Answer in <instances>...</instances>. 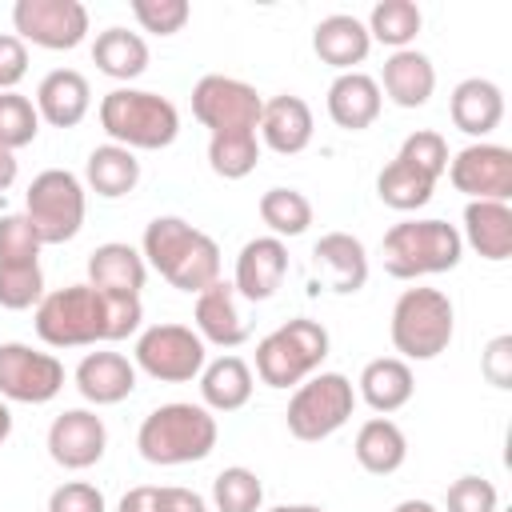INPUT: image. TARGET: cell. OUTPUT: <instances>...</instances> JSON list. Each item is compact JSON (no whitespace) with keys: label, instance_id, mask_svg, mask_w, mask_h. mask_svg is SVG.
<instances>
[{"label":"cell","instance_id":"cell-24","mask_svg":"<svg viewBox=\"0 0 512 512\" xmlns=\"http://www.w3.org/2000/svg\"><path fill=\"white\" fill-rule=\"evenodd\" d=\"M448 116H452V124H456L464 136L484 140V136L496 132L500 120H504V92H500V84H492V80H484V76L460 80V84L452 88Z\"/></svg>","mask_w":512,"mask_h":512},{"label":"cell","instance_id":"cell-43","mask_svg":"<svg viewBox=\"0 0 512 512\" xmlns=\"http://www.w3.org/2000/svg\"><path fill=\"white\" fill-rule=\"evenodd\" d=\"M496 504H500L496 484L484 476H472V472L452 480L444 492V512H496Z\"/></svg>","mask_w":512,"mask_h":512},{"label":"cell","instance_id":"cell-28","mask_svg":"<svg viewBox=\"0 0 512 512\" xmlns=\"http://www.w3.org/2000/svg\"><path fill=\"white\" fill-rule=\"evenodd\" d=\"M460 240L492 264L508 260L512 256V208L500 200H468Z\"/></svg>","mask_w":512,"mask_h":512},{"label":"cell","instance_id":"cell-4","mask_svg":"<svg viewBox=\"0 0 512 512\" xmlns=\"http://www.w3.org/2000/svg\"><path fill=\"white\" fill-rule=\"evenodd\" d=\"M464 256V240L456 224L448 220H400L384 232L380 240V260L384 272L396 280H420V276H440L452 272Z\"/></svg>","mask_w":512,"mask_h":512},{"label":"cell","instance_id":"cell-8","mask_svg":"<svg viewBox=\"0 0 512 512\" xmlns=\"http://www.w3.org/2000/svg\"><path fill=\"white\" fill-rule=\"evenodd\" d=\"M352 408H356L352 380L344 372H316V376H308L304 384L292 388L284 424L296 440L320 444V440H328L332 432H340L348 424Z\"/></svg>","mask_w":512,"mask_h":512},{"label":"cell","instance_id":"cell-3","mask_svg":"<svg viewBox=\"0 0 512 512\" xmlns=\"http://www.w3.org/2000/svg\"><path fill=\"white\" fill-rule=\"evenodd\" d=\"M216 440H220L216 416L204 404H184V400L152 408L140 420V432H136L140 456L148 464H160V468L196 464V460L212 456Z\"/></svg>","mask_w":512,"mask_h":512},{"label":"cell","instance_id":"cell-1","mask_svg":"<svg viewBox=\"0 0 512 512\" xmlns=\"http://www.w3.org/2000/svg\"><path fill=\"white\" fill-rule=\"evenodd\" d=\"M140 296H104L88 280L44 292L36 304V336L48 348H88L100 340H128L140 332Z\"/></svg>","mask_w":512,"mask_h":512},{"label":"cell","instance_id":"cell-40","mask_svg":"<svg viewBox=\"0 0 512 512\" xmlns=\"http://www.w3.org/2000/svg\"><path fill=\"white\" fill-rule=\"evenodd\" d=\"M40 300H44V272H40V264L0 268V308L24 312V308H36Z\"/></svg>","mask_w":512,"mask_h":512},{"label":"cell","instance_id":"cell-6","mask_svg":"<svg viewBox=\"0 0 512 512\" xmlns=\"http://www.w3.org/2000/svg\"><path fill=\"white\" fill-rule=\"evenodd\" d=\"M452 332H456V308H452L448 292L416 284L396 296L388 336H392V348L400 352V360H436L440 352H448Z\"/></svg>","mask_w":512,"mask_h":512},{"label":"cell","instance_id":"cell-44","mask_svg":"<svg viewBox=\"0 0 512 512\" xmlns=\"http://www.w3.org/2000/svg\"><path fill=\"white\" fill-rule=\"evenodd\" d=\"M48 512H108L104 492L88 480H68L60 488H52L48 496Z\"/></svg>","mask_w":512,"mask_h":512},{"label":"cell","instance_id":"cell-50","mask_svg":"<svg viewBox=\"0 0 512 512\" xmlns=\"http://www.w3.org/2000/svg\"><path fill=\"white\" fill-rule=\"evenodd\" d=\"M392 512H440L432 500H400Z\"/></svg>","mask_w":512,"mask_h":512},{"label":"cell","instance_id":"cell-39","mask_svg":"<svg viewBox=\"0 0 512 512\" xmlns=\"http://www.w3.org/2000/svg\"><path fill=\"white\" fill-rule=\"evenodd\" d=\"M40 248H44V240L36 236V228L24 212L0 216V268L40 264Z\"/></svg>","mask_w":512,"mask_h":512},{"label":"cell","instance_id":"cell-31","mask_svg":"<svg viewBox=\"0 0 512 512\" xmlns=\"http://www.w3.org/2000/svg\"><path fill=\"white\" fill-rule=\"evenodd\" d=\"M84 184L96 196H104V200L128 196L140 184V160H136V152H128V148H120L112 140L108 144H96L88 152V160H84Z\"/></svg>","mask_w":512,"mask_h":512},{"label":"cell","instance_id":"cell-15","mask_svg":"<svg viewBox=\"0 0 512 512\" xmlns=\"http://www.w3.org/2000/svg\"><path fill=\"white\" fill-rule=\"evenodd\" d=\"M104 448H108V428L92 408H68L48 424V456L68 472H84L100 464Z\"/></svg>","mask_w":512,"mask_h":512},{"label":"cell","instance_id":"cell-29","mask_svg":"<svg viewBox=\"0 0 512 512\" xmlns=\"http://www.w3.org/2000/svg\"><path fill=\"white\" fill-rule=\"evenodd\" d=\"M252 368L240 356H216L200 368V400L208 412H240L252 400Z\"/></svg>","mask_w":512,"mask_h":512},{"label":"cell","instance_id":"cell-9","mask_svg":"<svg viewBox=\"0 0 512 512\" xmlns=\"http://www.w3.org/2000/svg\"><path fill=\"white\" fill-rule=\"evenodd\" d=\"M84 212H88V192L76 172L44 168L40 176H32V184L24 192V216L32 220V228L44 244L76 240V232L84 228Z\"/></svg>","mask_w":512,"mask_h":512},{"label":"cell","instance_id":"cell-48","mask_svg":"<svg viewBox=\"0 0 512 512\" xmlns=\"http://www.w3.org/2000/svg\"><path fill=\"white\" fill-rule=\"evenodd\" d=\"M116 512H156V484H136L120 496Z\"/></svg>","mask_w":512,"mask_h":512},{"label":"cell","instance_id":"cell-12","mask_svg":"<svg viewBox=\"0 0 512 512\" xmlns=\"http://www.w3.org/2000/svg\"><path fill=\"white\" fill-rule=\"evenodd\" d=\"M64 388V364L52 352L8 340L0 344V400L16 404H48Z\"/></svg>","mask_w":512,"mask_h":512},{"label":"cell","instance_id":"cell-49","mask_svg":"<svg viewBox=\"0 0 512 512\" xmlns=\"http://www.w3.org/2000/svg\"><path fill=\"white\" fill-rule=\"evenodd\" d=\"M16 176H20V164H16V152H8V148H0V192H4V188H12V184H16Z\"/></svg>","mask_w":512,"mask_h":512},{"label":"cell","instance_id":"cell-42","mask_svg":"<svg viewBox=\"0 0 512 512\" xmlns=\"http://www.w3.org/2000/svg\"><path fill=\"white\" fill-rule=\"evenodd\" d=\"M132 16H136V24L144 32L176 36L188 24L192 8H188V0H132Z\"/></svg>","mask_w":512,"mask_h":512},{"label":"cell","instance_id":"cell-41","mask_svg":"<svg viewBox=\"0 0 512 512\" xmlns=\"http://www.w3.org/2000/svg\"><path fill=\"white\" fill-rule=\"evenodd\" d=\"M396 156L408 160L412 168L428 172L432 180H440V176L448 172V140H444L440 132H432V128H420V132L404 136V144H400Z\"/></svg>","mask_w":512,"mask_h":512},{"label":"cell","instance_id":"cell-22","mask_svg":"<svg viewBox=\"0 0 512 512\" xmlns=\"http://www.w3.org/2000/svg\"><path fill=\"white\" fill-rule=\"evenodd\" d=\"M92 108V88L76 68H52L36 84V112L52 128H76Z\"/></svg>","mask_w":512,"mask_h":512},{"label":"cell","instance_id":"cell-2","mask_svg":"<svg viewBox=\"0 0 512 512\" xmlns=\"http://www.w3.org/2000/svg\"><path fill=\"white\" fill-rule=\"evenodd\" d=\"M140 256L148 268H156L172 288L200 296L208 284L220 280V244L192 228L184 216H156L144 228Z\"/></svg>","mask_w":512,"mask_h":512},{"label":"cell","instance_id":"cell-51","mask_svg":"<svg viewBox=\"0 0 512 512\" xmlns=\"http://www.w3.org/2000/svg\"><path fill=\"white\" fill-rule=\"evenodd\" d=\"M12 436V412H8V404L0 400V444Z\"/></svg>","mask_w":512,"mask_h":512},{"label":"cell","instance_id":"cell-18","mask_svg":"<svg viewBox=\"0 0 512 512\" xmlns=\"http://www.w3.org/2000/svg\"><path fill=\"white\" fill-rule=\"evenodd\" d=\"M72 380L88 404L108 408V404H120L136 392V364L124 352H88L76 364Z\"/></svg>","mask_w":512,"mask_h":512},{"label":"cell","instance_id":"cell-37","mask_svg":"<svg viewBox=\"0 0 512 512\" xmlns=\"http://www.w3.org/2000/svg\"><path fill=\"white\" fill-rule=\"evenodd\" d=\"M260 160V136L240 132V136H208V164L224 180H244Z\"/></svg>","mask_w":512,"mask_h":512},{"label":"cell","instance_id":"cell-16","mask_svg":"<svg viewBox=\"0 0 512 512\" xmlns=\"http://www.w3.org/2000/svg\"><path fill=\"white\" fill-rule=\"evenodd\" d=\"M312 280L328 292H360L368 284V252L352 232H324L312 248Z\"/></svg>","mask_w":512,"mask_h":512},{"label":"cell","instance_id":"cell-46","mask_svg":"<svg viewBox=\"0 0 512 512\" xmlns=\"http://www.w3.org/2000/svg\"><path fill=\"white\" fill-rule=\"evenodd\" d=\"M480 372L488 384L496 388H512V336H496L484 356H480Z\"/></svg>","mask_w":512,"mask_h":512},{"label":"cell","instance_id":"cell-25","mask_svg":"<svg viewBox=\"0 0 512 512\" xmlns=\"http://www.w3.org/2000/svg\"><path fill=\"white\" fill-rule=\"evenodd\" d=\"M148 280V264L132 244L108 240L100 248H92L88 256V284L104 296H140Z\"/></svg>","mask_w":512,"mask_h":512},{"label":"cell","instance_id":"cell-23","mask_svg":"<svg viewBox=\"0 0 512 512\" xmlns=\"http://www.w3.org/2000/svg\"><path fill=\"white\" fill-rule=\"evenodd\" d=\"M376 84H380V96H388L396 108H424L436 92V68L424 52L400 48L384 60V72Z\"/></svg>","mask_w":512,"mask_h":512},{"label":"cell","instance_id":"cell-11","mask_svg":"<svg viewBox=\"0 0 512 512\" xmlns=\"http://www.w3.org/2000/svg\"><path fill=\"white\" fill-rule=\"evenodd\" d=\"M132 364L160 384H188L208 364V348L188 324H152L136 336Z\"/></svg>","mask_w":512,"mask_h":512},{"label":"cell","instance_id":"cell-52","mask_svg":"<svg viewBox=\"0 0 512 512\" xmlns=\"http://www.w3.org/2000/svg\"><path fill=\"white\" fill-rule=\"evenodd\" d=\"M268 512H324L320 504H280V508H268Z\"/></svg>","mask_w":512,"mask_h":512},{"label":"cell","instance_id":"cell-45","mask_svg":"<svg viewBox=\"0 0 512 512\" xmlns=\"http://www.w3.org/2000/svg\"><path fill=\"white\" fill-rule=\"evenodd\" d=\"M28 72V44L16 32H0V92H16Z\"/></svg>","mask_w":512,"mask_h":512},{"label":"cell","instance_id":"cell-35","mask_svg":"<svg viewBox=\"0 0 512 512\" xmlns=\"http://www.w3.org/2000/svg\"><path fill=\"white\" fill-rule=\"evenodd\" d=\"M420 24H424V16H420V8L412 0H380L368 12V24L364 28H368L372 40L388 44L392 52H400V48H412Z\"/></svg>","mask_w":512,"mask_h":512},{"label":"cell","instance_id":"cell-19","mask_svg":"<svg viewBox=\"0 0 512 512\" xmlns=\"http://www.w3.org/2000/svg\"><path fill=\"white\" fill-rule=\"evenodd\" d=\"M192 320H196V336H200L204 344L236 348V344L248 340V320L240 316L232 280H216V284H208V288L196 296Z\"/></svg>","mask_w":512,"mask_h":512},{"label":"cell","instance_id":"cell-26","mask_svg":"<svg viewBox=\"0 0 512 512\" xmlns=\"http://www.w3.org/2000/svg\"><path fill=\"white\" fill-rule=\"evenodd\" d=\"M312 52L336 72H356V64H364V56L372 52V36L364 20L348 12H332L312 28Z\"/></svg>","mask_w":512,"mask_h":512},{"label":"cell","instance_id":"cell-38","mask_svg":"<svg viewBox=\"0 0 512 512\" xmlns=\"http://www.w3.org/2000/svg\"><path fill=\"white\" fill-rule=\"evenodd\" d=\"M40 132V112L20 92H0V148H28Z\"/></svg>","mask_w":512,"mask_h":512},{"label":"cell","instance_id":"cell-13","mask_svg":"<svg viewBox=\"0 0 512 512\" xmlns=\"http://www.w3.org/2000/svg\"><path fill=\"white\" fill-rule=\"evenodd\" d=\"M12 24L24 44L68 52L88 36V8L80 0H16Z\"/></svg>","mask_w":512,"mask_h":512},{"label":"cell","instance_id":"cell-36","mask_svg":"<svg viewBox=\"0 0 512 512\" xmlns=\"http://www.w3.org/2000/svg\"><path fill=\"white\" fill-rule=\"evenodd\" d=\"M212 508L216 512H260L264 508V484L252 468L232 464L216 472L212 480Z\"/></svg>","mask_w":512,"mask_h":512},{"label":"cell","instance_id":"cell-10","mask_svg":"<svg viewBox=\"0 0 512 512\" xmlns=\"http://www.w3.org/2000/svg\"><path fill=\"white\" fill-rule=\"evenodd\" d=\"M260 112H264V96L236 76L212 72V76H200L192 88V116L208 128V136L256 132Z\"/></svg>","mask_w":512,"mask_h":512},{"label":"cell","instance_id":"cell-20","mask_svg":"<svg viewBox=\"0 0 512 512\" xmlns=\"http://www.w3.org/2000/svg\"><path fill=\"white\" fill-rule=\"evenodd\" d=\"M312 132H316L312 108H308L300 96L280 92V96L264 100L256 136H260L276 156H296V152H304V148L312 144Z\"/></svg>","mask_w":512,"mask_h":512},{"label":"cell","instance_id":"cell-14","mask_svg":"<svg viewBox=\"0 0 512 512\" xmlns=\"http://www.w3.org/2000/svg\"><path fill=\"white\" fill-rule=\"evenodd\" d=\"M448 180L468 200H512V148L476 140L448 160Z\"/></svg>","mask_w":512,"mask_h":512},{"label":"cell","instance_id":"cell-34","mask_svg":"<svg viewBox=\"0 0 512 512\" xmlns=\"http://www.w3.org/2000/svg\"><path fill=\"white\" fill-rule=\"evenodd\" d=\"M256 208H260V220L268 224V236L276 240L304 236L312 224V200L300 188H268Z\"/></svg>","mask_w":512,"mask_h":512},{"label":"cell","instance_id":"cell-32","mask_svg":"<svg viewBox=\"0 0 512 512\" xmlns=\"http://www.w3.org/2000/svg\"><path fill=\"white\" fill-rule=\"evenodd\" d=\"M92 64L112 80H136L148 68V44L140 32H128L120 24L104 28L92 44Z\"/></svg>","mask_w":512,"mask_h":512},{"label":"cell","instance_id":"cell-21","mask_svg":"<svg viewBox=\"0 0 512 512\" xmlns=\"http://www.w3.org/2000/svg\"><path fill=\"white\" fill-rule=\"evenodd\" d=\"M380 108H384V96H380V84H376V76H368V72H340L332 84H328V116H332V124L336 128H344V132H364V128H372L376 124V116H380Z\"/></svg>","mask_w":512,"mask_h":512},{"label":"cell","instance_id":"cell-30","mask_svg":"<svg viewBox=\"0 0 512 512\" xmlns=\"http://www.w3.org/2000/svg\"><path fill=\"white\" fill-rule=\"evenodd\" d=\"M352 452H356V464H360L364 472H372V476H392V472L404 468V460H408V436L400 432L396 420L372 416V420H364V424L356 428Z\"/></svg>","mask_w":512,"mask_h":512},{"label":"cell","instance_id":"cell-5","mask_svg":"<svg viewBox=\"0 0 512 512\" xmlns=\"http://www.w3.org/2000/svg\"><path fill=\"white\" fill-rule=\"evenodd\" d=\"M100 128L128 152H160L180 136V112L168 96L144 88H112L100 100Z\"/></svg>","mask_w":512,"mask_h":512},{"label":"cell","instance_id":"cell-33","mask_svg":"<svg viewBox=\"0 0 512 512\" xmlns=\"http://www.w3.org/2000/svg\"><path fill=\"white\" fill-rule=\"evenodd\" d=\"M432 192H436V180L428 176V172H420V168H412L408 160H388L384 168H380V176H376V196L388 204V208H396V212H416V208H424L428 200H432Z\"/></svg>","mask_w":512,"mask_h":512},{"label":"cell","instance_id":"cell-27","mask_svg":"<svg viewBox=\"0 0 512 512\" xmlns=\"http://www.w3.org/2000/svg\"><path fill=\"white\" fill-rule=\"evenodd\" d=\"M356 388H360V400L376 416H392V412H400L412 400L416 376H412V364L408 360H400V356H376V360L364 364Z\"/></svg>","mask_w":512,"mask_h":512},{"label":"cell","instance_id":"cell-17","mask_svg":"<svg viewBox=\"0 0 512 512\" xmlns=\"http://www.w3.org/2000/svg\"><path fill=\"white\" fill-rule=\"evenodd\" d=\"M288 276V248L284 240L276 236H252L240 256H236V272H232V288L236 296L260 304V300H272L280 292Z\"/></svg>","mask_w":512,"mask_h":512},{"label":"cell","instance_id":"cell-7","mask_svg":"<svg viewBox=\"0 0 512 512\" xmlns=\"http://www.w3.org/2000/svg\"><path fill=\"white\" fill-rule=\"evenodd\" d=\"M328 348H332L328 328L308 316H296V320L272 328L256 344V376L268 388H296L320 372Z\"/></svg>","mask_w":512,"mask_h":512},{"label":"cell","instance_id":"cell-47","mask_svg":"<svg viewBox=\"0 0 512 512\" xmlns=\"http://www.w3.org/2000/svg\"><path fill=\"white\" fill-rule=\"evenodd\" d=\"M156 512H208V500L192 488H176V484H156Z\"/></svg>","mask_w":512,"mask_h":512}]
</instances>
